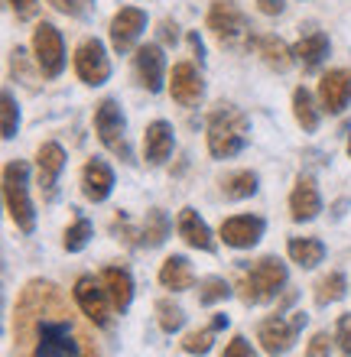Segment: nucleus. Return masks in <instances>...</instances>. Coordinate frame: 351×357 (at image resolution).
<instances>
[{
  "instance_id": "1",
  "label": "nucleus",
  "mask_w": 351,
  "mask_h": 357,
  "mask_svg": "<svg viewBox=\"0 0 351 357\" xmlns=\"http://www.w3.org/2000/svg\"><path fill=\"white\" fill-rule=\"evenodd\" d=\"M17 357H101L85 319L49 280H29L13 305Z\"/></svg>"
},
{
  "instance_id": "2",
  "label": "nucleus",
  "mask_w": 351,
  "mask_h": 357,
  "mask_svg": "<svg viewBox=\"0 0 351 357\" xmlns=\"http://www.w3.org/2000/svg\"><path fill=\"white\" fill-rule=\"evenodd\" d=\"M251 127H247V114L234 104H218L215 111L209 114V153L215 160H231L247 146V137H251Z\"/></svg>"
},
{
  "instance_id": "3",
  "label": "nucleus",
  "mask_w": 351,
  "mask_h": 357,
  "mask_svg": "<svg viewBox=\"0 0 351 357\" xmlns=\"http://www.w3.org/2000/svg\"><path fill=\"white\" fill-rule=\"evenodd\" d=\"M286 264L280 257H260L251 270L241 276V302L247 305H264V302L276 299V292L286 286Z\"/></svg>"
},
{
  "instance_id": "4",
  "label": "nucleus",
  "mask_w": 351,
  "mask_h": 357,
  "mask_svg": "<svg viewBox=\"0 0 351 357\" xmlns=\"http://www.w3.org/2000/svg\"><path fill=\"white\" fill-rule=\"evenodd\" d=\"M3 198H7V211L13 218V225L23 234L36 231V211L29 202V166L23 160H10L3 166Z\"/></svg>"
},
{
  "instance_id": "5",
  "label": "nucleus",
  "mask_w": 351,
  "mask_h": 357,
  "mask_svg": "<svg viewBox=\"0 0 351 357\" xmlns=\"http://www.w3.org/2000/svg\"><path fill=\"white\" fill-rule=\"evenodd\" d=\"M209 29L211 36L218 39L221 46L228 49H247L254 46V36H251V23L241 13L234 0H211L209 7Z\"/></svg>"
},
{
  "instance_id": "6",
  "label": "nucleus",
  "mask_w": 351,
  "mask_h": 357,
  "mask_svg": "<svg viewBox=\"0 0 351 357\" xmlns=\"http://www.w3.org/2000/svg\"><path fill=\"white\" fill-rule=\"evenodd\" d=\"M95 130L98 140L105 143L114 156H121L124 162H133L130 146H127V121H124V111L114 98H105L95 107Z\"/></svg>"
},
{
  "instance_id": "7",
  "label": "nucleus",
  "mask_w": 351,
  "mask_h": 357,
  "mask_svg": "<svg viewBox=\"0 0 351 357\" xmlns=\"http://www.w3.org/2000/svg\"><path fill=\"white\" fill-rule=\"evenodd\" d=\"M306 319H309L306 312H290V319H283V315L264 319L257 325V341H260V348H264L270 357L286 354V351L296 344L299 331L306 328Z\"/></svg>"
},
{
  "instance_id": "8",
  "label": "nucleus",
  "mask_w": 351,
  "mask_h": 357,
  "mask_svg": "<svg viewBox=\"0 0 351 357\" xmlns=\"http://www.w3.org/2000/svg\"><path fill=\"white\" fill-rule=\"evenodd\" d=\"M33 56L43 72V78H59L66 68V43L52 23H39L33 33Z\"/></svg>"
},
{
  "instance_id": "9",
  "label": "nucleus",
  "mask_w": 351,
  "mask_h": 357,
  "mask_svg": "<svg viewBox=\"0 0 351 357\" xmlns=\"http://www.w3.org/2000/svg\"><path fill=\"white\" fill-rule=\"evenodd\" d=\"M107 289L105 282H95V276H78L75 280V302L82 315L88 321H95L98 328H107L111 325V309H107Z\"/></svg>"
},
{
  "instance_id": "10",
  "label": "nucleus",
  "mask_w": 351,
  "mask_h": 357,
  "mask_svg": "<svg viewBox=\"0 0 351 357\" xmlns=\"http://www.w3.org/2000/svg\"><path fill=\"white\" fill-rule=\"evenodd\" d=\"M75 72H78V78L91 88L105 85L107 78H111V62H107L105 46H101L98 39H85V43L75 49Z\"/></svg>"
},
{
  "instance_id": "11",
  "label": "nucleus",
  "mask_w": 351,
  "mask_h": 357,
  "mask_svg": "<svg viewBox=\"0 0 351 357\" xmlns=\"http://www.w3.org/2000/svg\"><path fill=\"white\" fill-rule=\"evenodd\" d=\"M147 29V13H143L140 7H124L114 13V20H111V46H114V52H130L133 46H137V39H140V33Z\"/></svg>"
},
{
  "instance_id": "12",
  "label": "nucleus",
  "mask_w": 351,
  "mask_h": 357,
  "mask_svg": "<svg viewBox=\"0 0 351 357\" xmlns=\"http://www.w3.org/2000/svg\"><path fill=\"white\" fill-rule=\"evenodd\" d=\"M133 72H137V82L150 94L163 91V78H166V56L156 43L150 46H140L137 56H133Z\"/></svg>"
},
{
  "instance_id": "13",
  "label": "nucleus",
  "mask_w": 351,
  "mask_h": 357,
  "mask_svg": "<svg viewBox=\"0 0 351 357\" xmlns=\"http://www.w3.org/2000/svg\"><path fill=\"white\" fill-rule=\"evenodd\" d=\"M36 166H39V192L46 202L56 198V185H59V176L66 169V150L59 143H43L36 153Z\"/></svg>"
},
{
  "instance_id": "14",
  "label": "nucleus",
  "mask_w": 351,
  "mask_h": 357,
  "mask_svg": "<svg viewBox=\"0 0 351 357\" xmlns=\"http://www.w3.org/2000/svg\"><path fill=\"white\" fill-rule=\"evenodd\" d=\"M170 94H172V101L182 104V107H195V104L202 101V94H205V85H202L199 68L192 66V62H179V66H172Z\"/></svg>"
},
{
  "instance_id": "15",
  "label": "nucleus",
  "mask_w": 351,
  "mask_h": 357,
  "mask_svg": "<svg viewBox=\"0 0 351 357\" xmlns=\"http://www.w3.org/2000/svg\"><path fill=\"white\" fill-rule=\"evenodd\" d=\"M264 218L257 215H237V218H228L225 225H221V241L234 250H247V247H254L260 237H264Z\"/></svg>"
},
{
  "instance_id": "16",
  "label": "nucleus",
  "mask_w": 351,
  "mask_h": 357,
  "mask_svg": "<svg viewBox=\"0 0 351 357\" xmlns=\"http://www.w3.org/2000/svg\"><path fill=\"white\" fill-rule=\"evenodd\" d=\"M319 101H322V111L329 114H342L351 101V72L348 68H335L329 75H322L319 82Z\"/></svg>"
},
{
  "instance_id": "17",
  "label": "nucleus",
  "mask_w": 351,
  "mask_h": 357,
  "mask_svg": "<svg viewBox=\"0 0 351 357\" xmlns=\"http://www.w3.org/2000/svg\"><path fill=\"white\" fill-rule=\"evenodd\" d=\"M319 211H322L319 188H315V182L309 176H299L293 192H290V218H293V221H313Z\"/></svg>"
},
{
  "instance_id": "18",
  "label": "nucleus",
  "mask_w": 351,
  "mask_h": 357,
  "mask_svg": "<svg viewBox=\"0 0 351 357\" xmlns=\"http://www.w3.org/2000/svg\"><path fill=\"white\" fill-rule=\"evenodd\" d=\"M111 188H114V172L107 166L105 160H88L85 169H82V195L88 202H105L111 195Z\"/></svg>"
},
{
  "instance_id": "19",
  "label": "nucleus",
  "mask_w": 351,
  "mask_h": 357,
  "mask_svg": "<svg viewBox=\"0 0 351 357\" xmlns=\"http://www.w3.org/2000/svg\"><path fill=\"white\" fill-rule=\"evenodd\" d=\"M176 227H179V237L189 247H195V250H205V254H211V250H215V237H211L209 225H205V221L199 218V211H195V208H182Z\"/></svg>"
},
{
  "instance_id": "20",
  "label": "nucleus",
  "mask_w": 351,
  "mask_h": 357,
  "mask_svg": "<svg viewBox=\"0 0 351 357\" xmlns=\"http://www.w3.org/2000/svg\"><path fill=\"white\" fill-rule=\"evenodd\" d=\"M170 153H172V127L166 121H153L147 127V133H143V156H147V162L160 166V162L170 160Z\"/></svg>"
},
{
  "instance_id": "21",
  "label": "nucleus",
  "mask_w": 351,
  "mask_h": 357,
  "mask_svg": "<svg viewBox=\"0 0 351 357\" xmlns=\"http://www.w3.org/2000/svg\"><path fill=\"white\" fill-rule=\"evenodd\" d=\"M293 56H296V62L303 66V72H315V68L325 62V56H329V36L319 33V29L306 33L293 46Z\"/></svg>"
},
{
  "instance_id": "22",
  "label": "nucleus",
  "mask_w": 351,
  "mask_h": 357,
  "mask_svg": "<svg viewBox=\"0 0 351 357\" xmlns=\"http://www.w3.org/2000/svg\"><path fill=\"white\" fill-rule=\"evenodd\" d=\"M101 282H105V289H107V296H111V302H114L117 312L130 309V302H133V280H130V273L124 270V266H105Z\"/></svg>"
},
{
  "instance_id": "23",
  "label": "nucleus",
  "mask_w": 351,
  "mask_h": 357,
  "mask_svg": "<svg viewBox=\"0 0 351 357\" xmlns=\"http://www.w3.org/2000/svg\"><path fill=\"white\" fill-rule=\"evenodd\" d=\"M160 282L172 292H182V289H192V286H195V273H192L186 257H166L160 266Z\"/></svg>"
},
{
  "instance_id": "24",
  "label": "nucleus",
  "mask_w": 351,
  "mask_h": 357,
  "mask_svg": "<svg viewBox=\"0 0 351 357\" xmlns=\"http://www.w3.org/2000/svg\"><path fill=\"white\" fill-rule=\"evenodd\" d=\"M254 49H257V56L264 59L274 72H286V68L293 66V49H286L283 39L260 36V39H254Z\"/></svg>"
},
{
  "instance_id": "25",
  "label": "nucleus",
  "mask_w": 351,
  "mask_h": 357,
  "mask_svg": "<svg viewBox=\"0 0 351 357\" xmlns=\"http://www.w3.org/2000/svg\"><path fill=\"white\" fill-rule=\"evenodd\" d=\"M286 250L293 257V264H299L303 270H313V266H319L325 260V244L315 241V237H293Z\"/></svg>"
},
{
  "instance_id": "26",
  "label": "nucleus",
  "mask_w": 351,
  "mask_h": 357,
  "mask_svg": "<svg viewBox=\"0 0 351 357\" xmlns=\"http://www.w3.org/2000/svg\"><path fill=\"white\" fill-rule=\"evenodd\" d=\"M221 328H228V315H215L209 328H202V331H192V335H186L182 348L189 351V354H209V351H211V341H215V335H218Z\"/></svg>"
},
{
  "instance_id": "27",
  "label": "nucleus",
  "mask_w": 351,
  "mask_h": 357,
  "mask_svg": "<svg viewBox=\"0 0 351 357\" xmlns=\"http://www.w3.org/2000/svg\"><path fill=\"white\" fill-rule=\"evenodd\" d=\"M221 192H225V198H231V202L251 198L257 192V172H251V169L231 172V176L221 178Z\"/></svg>"
},
{
  "instance_id": "28",
  "label": "nucleus",
  "mask_w": 351,
  "mask_h": 357,
  "mask_svg": "<svg viewBox=\"0 0 351 357\" xmlns=\"http://www.w3.org/2000/svg\"><path fill=\"white\" fill-rule=\"evenodd\" d=\"M166 237H170V218L163 215L160 208H150V211H147V221H143V231H140V244L160 247Z\"/></svg>"
},
{
  "instance_id": "29",
  "label": "nucleus",
  "mask_w": 351,
  "mask_h": 357,
  "mask_svg": "<svg viewBox=\"0 0 351 357\" xmlns=\"http://www.w3.org/2000/svg\"><path fill=\"white\" fill-rule=\"evenodd\" d=\"M293 114H296V121H299V127H303L306 133H313L315 127H319V111H315L313 94L306 91V88H296L293 91Z\"/></svg>"
},
{
  "instance_id": "30",
  "label": "nucleus",
  "mask_w": 351,
  "mask_h": 357,
  "mask_svg": "<svg viewBox=\"0 0 351 357\" xmlns=\"http://www.w3.org/2000/svg\"><path fill=\"white\" fill-rule=\"evenodd\" d=\"M345 292H348L345 273H329V276H322V280L315 282V302L319 305H332V302L345 299Z\"/></svg>"
},
{
  "instance_id": "31",
  "label": "nucleus",
  "mask_w": 351,
  "mask_h": 357,
  "mask_svg": "<svg viewBox=\"0 0 351 357\" xmlns=\"http://www.w3.org/2000/svg\"><path fill=\"white\" fill-rule=\"evenodd\" d=\"M88 241H91V221H88L85 215H75L72 227H68L66 237H62V247H66L68 254H78V250L88 247Z\"/></svg>"
},
{
  "instance_id": "32",
  "label": "nucleus",
  "mask_w": 351,
  "mask_h": 357,
  "mask_svg": "<svg viewBox=\"0 0 351 357\" xmlns=\"http://www.w3.org/2000/svg\"><path fill=\"white\" fill-rule=\"evenodd\" d=\"M156 321H160V328L166 331V335H172V331H179L182 325H186V312H182L176 302L160 299L156 302Z\"/></svg>"
},
{
  "instance_id": "33",
  "label": "nucleus",
  "mask_w": 351,
  "mask_h": 357,
  "mask_svg": "<svg viewBox=\"0 0 351 357\" xmlns=\"http://www.w3.org/2000/svg\"><path fill=\"white\" fill-rule=\"evenodd\" d=\"M0 107H3V123H0V130H3V140H13L20 130V107L17 101H13V94L3 91V98H0Z\"/></svg>"
},
{
  "instance_id": "34",
  "label": "nucleus",
  "mask_w": 351,
  "mask_h": 357,
  "mask_svg": "<svg viewBox=\"0 0 351 357\" xmlns=\"http://www.w3.org/2000/svg\"><path fill=\"white\" fill-rule=\"evenodd\" d=\"M231 296V286L225 280H218V276H211V280L202 282V292H199V302L202 305H215V302L228 299Z\"/></svg>"
},
{
  "instance_id": "35",
  "label": "nucleus",
  "mask_w": 351,
  "mask_h": 357,
  "mask_svg": "<svg viewBox=\"0 0 351 357\" xmlns=\"http://www.w3.org/2000/svg\"><path fill=\"white\" fill-rule=\"evenodd\" d=\"M91 3L95 0H49V7H56L59 13H66V17H88V10H91Z\"/></svg>"
},
{
  "instance_id": "36",
  "label": "nucleus",
  "mask_w": 351,
  "mask_h": 357,
  "mask_svg": "<svg viewBox=\"0 0 351 357\" xmlns=\"http://www.w3.org/2000/svg\"><path fill=\"white\" fill-rule=\"evenodd\" d=\"M335 341H338L342 354H345V357H351V312L338 319V331H335Z\"/></svg>"
},
{
  "instance_id": "37",
  "label": "nucleus",
  "mask_w": 351,
  "mask_h": 357,
  "mask_svg": "<svg viewBox=\"0 0 351 357\" xmlns=\"http://www.w3.org/2000/svg\"><path fill=\"white\" fill-rule=\"evenodd\" d=\"M221 357H257V354H254V348H251V341H247L244 335H234Z\"/></svg>"
},
{
  "instance_id": "38",
  "label": "nucleus",
  "mask_w": 351,
  "mask_h": 357,
  "mask_svg": "<svg viewBox=\"0 0 351 357\" xmlns=\"http://www.w3.org/2000/svg\"><path fill=\"white\" fill-rule=\"evenodd\" d=\"M329 354H332V341H329V335H325V331L313 335L309 348H306V357H329Z\"/></svg>"
},
{
  "instance_id": "39",
  "label": "nucleus",
  "mask_w": 351,
  "mask_h": 357,
  "mask_svg": "<svg viewBox=\"0 0 351 357\" xmlns=\"http://www.w3.org/2000/svg\"><path fill=\"white\" fill-rule=\"evenodd\" d=\"M7 3L17 13V20H33L39 10V0H7Z\"/></svg>"
},
{
  "instance_id": "40",
  "label": "nucleus",
  "mask_w": 351,
  "mask_h": 357,
  "mask_svg": "<svg viewBox=\"0 0 351 357\" xmlns=\"http://www.w3.org/2000/svg\"><path fill=\"white\" fill-rule=\"evenodd\" d=\"M257 7H260V13H267V17H280L286 10L283 0H257Z\"/></svg>"
},
{
  "instance_id": "41",
  "label": "nucleus",
  "mask_w": 351,
  "mask_h": 357,
  "mask_svg": "<svg viewBox=\"0 0 351 357\" xmlns=\"http://www.w3.org/2000/svg\"><path fill=\"white\" fill-rule=\"evenodd\" d=\"M176 36H179V33H176V23H172V20H163L160 23V39L163 43H176Z\"/></svg>"
},
{
  "instance_id": "42",
  "label": "nucleus",
  "mask_w": 351,
  "mask_h": 357,
  "mask_svg": "<svg viewBox=\"0 0 351 357\" xmlns=\"http://www.w3.org/2000/svg\"><path fill=\"white\" fill-rule=\"evenodd\" d=\"M189 46H192V52H195V56H199V62H202V56H205V49H202L199 33H189Z\"/></svg>"
},
{
  "instance_id": "43",
  "label": "nucleus",
  "mask_w": 351,
  "mask_h": 357,
  "mask_svg": "<svg viewBox=\"0 0 351 357\" xmlns=\"http://www.w3.org/2000/svg\"><path fill=\"white\" fill-rule=\"evenodd\" d=\"M348 156H351V133H348Z\"/></svg>"
}]
</instances>
